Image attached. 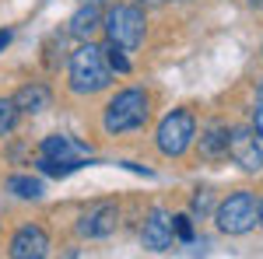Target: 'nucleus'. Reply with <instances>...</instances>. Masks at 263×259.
I'll return each mask as SVG.
<instances>
[{"instance_id":"obj_7","label":"nucleus","mask_w":263,"mask_h":259,"mask_svg":"<svg viewBox=\"0 0 263 259\" xmlns=\"http://www.w3.org/2000/svg\"><path fill=\"white\" fill-rule=\"evenodd\" d=\"M46 252H49V235L35 224L18 228V235L11 238V259H46Z\"/></svg>"},{"instance_id":"obj_12","label":"nucleus","mask_w":263,"mask_h":259,"mask_svg":"<svg viewBox=\"0 0 263 259\" xmlns=\"http://www.w3.org/2000/svg\"><path fill=\"white\" fill-rule=\"evenodd\" d=\"M99 28H102V11H99V4H84L81 11L70 18V32H74L78 39H91Z\"/></svg>"},{"instance_id":"obj_8","label":"nucleus","mask_w":263,"mask_h":259,"mask_svg":"<svg viewBox=\"0 0 263 259\" xmlns=\"http://www.w3.org/2000/svg\"><path fill=\"white\" fill-rule=\"evenodd\" d=\"M42 158H53V161H67V165H78L81 168L84 161H91V151L78 144L74 137H60V133H53V137L42 140Z\"/></svg>"},{"instance_id":"obj_21","label":"nucleus","mask_w":263,"mask_h":259,"mask_svg":"<svg viewBox=\"0 0 263 259\" xmlns=\"http://www.w3.org/2000/svg\"><path fill=\"white\" fill-rule=\"evenodd\" d=\"M249 7H256V11H263V0H249Z\"/></svg>"},{"instance_id":"obj_1","label":"nucleus","mask_w":263,"mask_h":259,"mask_svg":"<svg viewBox=\"0 0 263 259\" xmlns=\"http://www.w3.org/2000/svg\"><path fill=\"white\" fill-rule=\"evenodd\" d=\"M105 84H109V67H105L102 49L84 42L81 49H74V56H70V88L78 95H91V91H102Z\"/></svg>"},{"instance_id":"obj_13","label":"nucleus","mask_w":263,"mask_h":259,"mask_svg":"<svg viewBox=\"0 0 263 259\" xmlns=\"http://www.w3.org/2000/svg\"><path fill=\"white\" fill-rule=\"evenodd\" d=\"M224 151H228V130L214 123V126L200 137V154L203 158H218V154H224Z\"/></svg>"},{"instance_id":"obj_3","label":"nucleus","mask_w":263,"mask_h":259,"mask_svg":"<svg viewBox=\"0 0 263 259\" xmlns=\"http://www.w3.org/2000/svg\"><path fill=\"white\" fill-rule=\"evenodd\" d=\"M105 32H109V42H116L123 49H134V46H141L144 42V11L141 7H134V4H116V7H109V14H105Z\"/></svg>"},{"instance_id":"obj_18","label":"nucleus","mask_w":263,"mask_h":259,"mask_svg":"<svg viewBox=\"0 0 263 259\" xmlns=\"http://www.w3.org/2000/svg\"><path fill=\"white\" fill-rule=\"evenodd\" d=\"M172 235H179L182 242H193V224H190V217H186V214L172 217Z\"/></svg>"},{"instance_id":"obj_19","label":"nucleus","mask_w":263,"mask_h":259,"mask_svg":"<svg viewBox=\"0 0 263 259\" xmlns=\"http://www.w3.org/2000/svg\"><path fill=\"white\" fill-rule=\"evenodd\" d=\"M253 133H256V137H263V102L256 105V112H253Z\"/></svg>"},{"instance_id":"obj_5","label":"nucleus","mask_w":263,"mask_h":259,"mask_svg":"<svg viewBox=\"0 0 263 259\" xmlns=\"http://www.w3.org/2000/svg\"><path fill=\"white\" fill-rule=\"evenodd\" d=\"M193 133H197V123L193 116L186 112V109H176V112H168L158 126V151L168 154V158H179L182 151L193 144Z\"/></svg>"},{"instance_id":"obj_2","label":"nucleus","mask_w":263,"mask_h":259,"mask_svg":"<svg viewBox=\"0 0 263 259\" xmlns=\"http://www.w3.org/2000/svg\"><path fill=\"white\" fill-rule=\"evenodd\" d=\"M147 123V95L141 88H126L105 105V130L109 133H126Z\"/></svg>"},{"instance_id":"obj_6","label":"nucleus","mask_w":263,"mask_h":259,"mask_svg":"<svg viewBox=\"0 0 263 259\" xmlns=\"http://www.w3.org/2000/svg\"><path fill=\"white\" fill-rule=\"evenodd\" d=\"M224 154H232V161L242 165L246 172H260L263 168V147L256 144V133L246 130V126L228 133V151Z\"/></svg>"},{"instance_id":"obj_22","label":"nucleus","mask_w":263,"mask_h":259,"mask_svg":"<svg viewBox=\"0 0 263 259\" xmlns=\"http://www.w3.org/2000/svg\"><path fill=\"white\" fill-rule=\"evenodd\" d=\"M141 4H151V7H155V4H165V0H141Z\"/></svg>"},{"instance_id":"obj_23","label":"nucleus","mask_w":263,"mask_h":259,"mask_svg":"<svg viewBox=\"0 0 263 259\" xmlns=\"http://www.w3.org/2000/svg\"><path fill=\"white\" fill-rule=\"evenodd\" d=\"M256 217H260V224H263V203H260V210H256Z\"/></svg>"},{"instance_id":"obj_14","label":"nucleus","mask_w":263,"mask_h":259,"mask_svg":"<svg viewBox=\"0 0 263 259\" xmlns=\"http://www.w3.org/2000/svg\"><path fill=\"white\" fill-rule=\"evenodd\" d=\"M7 189L21 200H39L42 196V182L32 179V175H11V179H7Z\"/></svg>"},{"instance_id":"obj_16","label":"nucleus","mask_w":263,"mask_h":259,"mask_svg":"<svg viewBox=\"0 0 263 259\" xmlns=\"http://www.w3.org/2000/svg\"><path fill=\"white\" fill-rule=\"evenodd\" d=\"M102 56H105V67H112V70H120V74L130 70V60L123 56V46H116V42H109V46L102 49Z\"/></svg>"},{"instance_id":"obj_4","label":"nucleus","mask_w":263,"mask_h":259,"mask_svg":"<svg viewBox=\"0 0 263 259\" xmlns=\"http://www.w3.org/2000/svg\"><path fill=\"white\" fill-rule=\"evenodd\" d=\"M256 196L253 193H232L228 200L218 203V228L224 235H246L253 224H256Z\"/></svg>"},{"instance_id":"obj_11","label":"nucleus","mask_w":263,"mask_h":259,"mask_svg":"<svg viewBox=\"0 0 263 259\" xmlns=\"http://www.w3.org/2000/svg\"><path fill=\"white\" fill-rule=\"evenodd\" d=\"M49 88L46 84H25L18 95H14V105H18V112H28V116H35V112H46L49 109Z\"/></svg>"},{"instance_id":"obj_15","label":"nucleus","mask_w":263,"mask_h":259,"mask_svg":"<svg viewBox=\"0 0 263 259\" xmlns=\"http://www.w3.org/2000/svg\"><path fill=\"white\" fill-rule=\"evenodd\" d=\"M18 123V105L14 98H0V137H7Z\"/></svg>"},{"instance_id":"obj_20","label":"nucleus","mask_w":263,"mask_h":259,"mask_svg":"<svg viewBox=\"0 0 263 259\" xmlns=\"http://www.w3.org/2000/svg\"><path fill=\"white\" fill-rule=\"evenodd\" d=\"M7 42H11V32H7V28H4V32H0V53H4V49H7Z\"/></svg>"},{"instance_id":"obj_24","label":"nucleus","mask_w":263,"mask_h":259,"mask_svg":"<svg viewBox=\"0 0 263 259\" xmlns=\"http://www.w3.org/2000/svg\"><path fill=\"white\" fill-rule=\"evenodd\" d=\"M256 95H260V102H263V84H260V88H256Z\"/></svg>"},{"instance_id":"obj_9","label":"nucleus","mask_w":263,"mask_h":259,"mask_svg":"<svg viewBox=\"0 0 263 259\" xmlns=\"http://www.w3.org/2000/svg\"><path fill=\"white\" fill-rule=\"evenodd\" d=\"M116 224H120V210H116V203H99V207H91V210L81 217L78 231L88 235V238H105V235L116 231Z\"/></svg>"},{"instance_id":"obj_17","label":"nucleus","mask_w":263,"mask_h":259,"mask_svg":"<svg viewBox=\"0 0 263 259\" xmlns=\"http://www.w3.org/2000/svg\"><path fill=\"white\" fill-rule=\"evenodd\" d=\"M39 172L46 175H70V172H78V165H67V161H53V158H39Z\"/></svg>"},{"instance_id":"obj_10","label":"nucleus","mask_w":263,"mask_h":259,"mask_svg":"<svg viewBox=\"0 0 263 259\" xmlns=\"http://www.w3.org/2000/svg\"><path fill=\"white\" fill-rule=\"evenodd\" d=\"M141 242H144V249H151V252H165L172 245V221H168L165 210H151L147 214V221L141 228Z\"/></svg>"}]
</instances>
